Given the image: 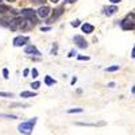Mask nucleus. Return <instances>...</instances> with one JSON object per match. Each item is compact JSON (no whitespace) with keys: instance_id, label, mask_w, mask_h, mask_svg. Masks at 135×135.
<instances>
[{"instance_id":"nucleus-1","label":"nucleus","mask_w":135,"mask_h":135,"mask_svg":"<svg viewBox=\"0 0 135 135\" xmlns=\"http://www.w3.org/2000/svg\"><path fill=\"white\" fill-rule=\"evenodd\" d=\"M35 123H37V118H32V119H30L27 122L20 123V124L18 126V131L20 134H31L34 126H35Z\"/></svg>"},{"instance_id":"nucleus-2","label":"nucleus","mask_w":135,"mask_h":135,"mask_svg":"<svg viewBox=\"0 0 135 135\" xmlns=\"http://www.w3.org/2000/svg\"><path fill=\"white\" fill-rule=\"evenodd\" d=\"M120 26L123 30H132L134 28V14L127 15V18L124 20L120 22Z\"/></svg>"},{"instance_id":"nucleus-3","label":"nucleus","mask_w":135,"mask_h":135,"mask_svg":"<svg viewBox=\"0 0 135 135\" xmlns=\"http://www.w3.org/2000/svg\"><path fill=\"white\" fill-rule=\"evenodd\" d=\"M50 12H51V9H50L47 6H45V4H42V6L39 7V9L35 11V14H37L39 18H47V16L50 15Z\"/></svg>"},{"instance_id":"nucleus-4","label":"nucleus","mask_w":135,"mask_h":135,"mask_svg":"<svg viewBox=\"0 0 135 135\" xmlns=\"http://www.w3.org/2000/svg\"><path fill=\"white\" fill-rule=\"evenodd\" d=\"M27 42H28V37H22V35H19V37L14 38V46H15V47L25 46Z\"/></svg>"},{"instance_id":"nucleus-5","label":"nucleus","mask_w":135,"mask_h":135,"mask_svg":"<svg viewBox=\"0 0 135 135\" xmlns=\"http://www.w3.org/2000/svg\"><path fill=\"white\" fill-rule=\"evenodd\" d=\"M74 42H76V45L80 49H86V46H88V43H86V41L84 39V37H81V35H76L74 38Z\"/></svg>"},{"instance_id":"nucleus-6","label":"nucleus","mask_w":135,"mask_h":135,"mask_svg":"<svg viewBox=\"0 0 135 135\" xmlns=\"http://www.w3.org/2000/svg\"><path fill=\"white\" fill-rule=\"evenodd\" d=\"M25 53H26V54H30V55H37V57H39V55H41V51H39L35 46H32V45H28V46H26Z\"/></svg>"},{"instance_id":"nucleus-7","label":"nucleus","mask_w":135,"mask_h":135,"mask_svg":"<svg viewBox=\"0 0 135 135\" xmlns=\"http://www.w3.org/2000/svg\"><path fill=\"white\" fill-rule=\"evenodd\" d=\"M20 14H22V16H25V18H32V16H35V9L25 8V9L20 11Z\"/></svg>"},{"instance_id":"nucleus-8","label":"nucleus","mask_w":135,"mask_h":135,"mask_svg":"<svg viewBox=\"0 0 135 135\" xmlns=\"http://www.w3.org/2000/svg\"><path fill=\"white\" fill-rule=\"evenodd\" d=\"M81 30H83V32H86V34H91V32H93L95 27H93L92 25H89V23H84V25L81 26Z\"/></svg>"},{"instance_id":"nucleus-9","label":"nucleus","mask_w":135,"mask_h":135,"mask_svg":"<svg viewBox=\"0 0 135 135\" xmlns=\"http://www.w3.org/2000/svg\"><path fill=\"white\" fill-rule=\"evenodd\" d=\"M118 11V7L114 4V6H111V7H108V8H105L104 9V14L107 15V16H111V15H114L115 12Z\"/></svg>"},{"instance_id":"nucleus-10","label":"nucleus","mask_w":135,"mask_h":135,"mask_svg":"<svg viewBox=\"0 0 135 135\" xmlns=\"http://www.w3.org/2000/svg\"><path fill=\"white\" fill-rule=\"evenodd\" d=\"M37 93L35 92H32V91H23V92H20V97H35Z\"/></svg>"},{"instance_id":"nucleus-11","label":"nucleus","mask_w":135,"mask_h":135,"mask_svg":"<svg viewBox=\"0 0 135 135\" xmlns=\"http://www.w3.org/2000/svg\"><path fill=\"white\" fill-rule=\"evenodd\" d=\"M11 19L12 18H2L0 19V26L2 27H8L9 23H11Z\"/></svg>"},{"instance_id":"nucleus-12","label":"nucleus","mask_w":135,"mask_h":135,"mask_svg":"<svg viewBox=\"0 0 135 135\" xmlns=\"http://www.w3.org/2000/svg\"><path fill=\"white\" fill-rule=\"evenodd\" d=\"M55 83V80H53V78L50 77V76H46L45 77V84H46L47 86H50V85H53Z\"/></svg>"},{"instance_id":"nucleus-13","label":"nucleus","mask_w":135,"mask_h":135,"mask_svg":"<svg viewBox=\"0 0 135 135\" xmlns=\"http://www.w3.org/2000/svg\"><path fill=\"white\" fill-rule=\"evenodd\" d=\"M119 65H114V66H109V68H107L105 69V72H116V70H119Z\"/></svg>"},{"instance_id":"nucleus-14","label":"nucleus","mask_w":135,"mask_h":135,"mask_svg":"<svg viewBox=\"0 0 135 135\" xmlns=\"http://www.w3.org/2000/svg\"><path fill=\"white\" fill-rule=\"evenodd\" d=\"M7 11H9V7L3 4V3H0V12H7Z\"/></svg>"},{"instance_id":"nucleus-15","label":"nucleus","mask_w":135,"mask_h":135,"mask_svg":"<svg viewBox=\"0 0 135 135\" xmlns=\"http://www.w3.org/2000/svg\"><path fill=\"white\" fill-rule=\"evenodd\" d=\"M0 97H14V93H9V92H0Z\"/></svg>"},{"instance_id":"nucleus-16","label":"nucleus","mask_w":135,"mask_h":135,"mask_svg":"<svg viewBox=\"0 0 135 135\" xmlns=\"http://www.w3.org/2000/svg\"><path fill=\"white\" fill-rule=\"evenodd\" d=\"M76 112H83V108H72V109H68V114H76Z\"/></svg>"},{"instance_id":"nucleus-17","label":"nucleus","mask_w":135,"mask_h":135,"mask_svg":"<svg viewBox=\"0 0 135 135\" xmlns=\"http://www.w3.org/2000/svg\"><path fill=\"white\" fill-rule=\"evenodd\" d=\"M0 118H7V119H16V115H6V114H0Z\"/></svg>"},{"instance_id":"nucleus-18","label":"nucleus","mask_w":135,"mask_h":135,"mask_svg":"<svg viewBox=\"0 0 135 135\" xmlns=\"http://www.w3.org/2000/svg\"><path fill=\"white\" fill-rule=\"evenodd\" d=\"M39 86H41V83H39V81H34V83L31 84V88H32V89H38Z\"/></svg>"},{"instance_id":"nucleus-19","label":"nucleus","mask_w":135,"mask_h":135,"mask_svg":"<svg viewBox=\"0 0 135 135\" xmlns=\"http://www.w3.org/2000/svg\"><path fill=\"white\" fill-rule=\"evenodd\" d=\"M30 73H31V76H32L34 78H37V77H38V70L35 69V68H34V69H31Z\"/></svg>"},{"instance_id":"nucleus-20","label":"nucleus","mask_w":135,"mask_h":135,"mask_svg":"<svg viewBox=\"0 0 135 135\" xmlns=\"http://www.w3.org/2000/svg\"><path fill=\"white\" fill-rule=\"evenodd\" d=\"M11 107H22V108H27L28 107V104H22V103H15V104H12Z\"/></svg>"},{"instance_id":"nucleus-21","label":"nucleus","mask_w":135,"mask_h":135,"mask_svg":"<svg viewBox=\"0 0 135 135\" xmlns=\"http://www.w3.org/2000/svg\"><path fill=\"white\" fill-rule=\"evenodd\" d=\"M31 2H32L34 4H38V6H42V4H45V2H46V0H31Z\"/></svg>"},{"instance_id":"nucleus-22","label":"nucleus","mask_w":135,"mask_h":135,"mask_svg":"<svg viewBox=\"0 0 135 135\" xmlns=\"http://www.w3.org/2000/svg\"><path fill=\"white\" fill-rule=\"evenodd\" d=\"M70 25H72L73 27H78V26H80V20H73Z\"/></svg>"},{"instance_id":"nucleus-23","label":"nucleus","mask_w":135,"mask_h":135,"mask_svg":"<svg viewBox=\"0 0 135 135\" xmlns=\"http://www.w3.org/2000/svg\"><path fill=\"white\" fill-rule=\"evenodd\" d=\"M3 76H4V78H8V77H9V76H8V69H6V68L3 69Z\"/></svg>"},{"instance_id":"nucleus-24","label":"nucleus","mask_w":135,"mask_h":135,"mask_svg":"<svg viewBox=\"0 0 135 135\" xmlns=\"http://www.w3.org/2000/svg\"><path fill=\"white\" fill-rule=\"evenodd\" d=\"M78 60H80V61H88V60H89V57H84V55H78Z\"/></svg>"},{"instance_id":"nucleus-25","label":"nucleus","mask_w":135,"mask_h":135,"mask_svg":"<svg viewBox=\"0 0 135 135\" xmlns=\"http://www.w3.org/2000/svg\"><path fill=\"white\" fill-rule=\"evenodd\" d=\"M51 27H41V31H50Z\"/></svg>"},{"instance_id":"nucleus-26","label":"nucleus","mask_w":135,"mask_h":135,"mask_svg":"<svg viewBox=\"0 0 135 135\" xmlns=\"http://www.w3.org/2000/svg\"><path fill=\"white\" fill-rule=\"evenodd\" d=\"M28 73H30V70H28V69H25V70H23V76H25V77H27V76H28Z\"/></svg>"},{"instance_id":"nucleus-27","label":"nucleus","mask_w":135,"mask_h":135,"mask_svg":"<svg viewBox=\"0 0 135 135\" xmlns=\"http://www.w3.org/2000/svg\"><path fill=\"white\" fill-rule=\"evenodd\" d=\"M109 2L112 3V4H118V3H120L122 0H109Z\"/></svg>"},{"instance_id":"nucleus-28","label":"nucleus","mask_w":135,"mask_h":135,"mask_svg":"<svg viewBox=\"0 0 135 135\" xmlns=\"http://www.w3.org/2000/svg\"><path fill=\"white\" fill-rule=\"evenodd\" d=\"M57 53V45H55V46L53 47V50H51V54H55Z\"/></svg>"},{"instance_id":"nucleus-29","label":"nucleus","mask_w":135,"mask_h":135,"mask_svg":"<svg viewBox=\"0 0 135 135\" xmlns=\"http://www.w3.org/2000/svg\"><path fill=\"white\" fill-rule=\"evenodd\" d=\"M131 57H132V58L135 57V49H134V47H132V50H131Z\"/></svg>"},{"instance_id":"nucleus-30","label":"nucleus","mask_w":135,"mask_h":135,"mask_svg":"<svg viewBox=\"0 0 135 135\" xmlns=\"http://www.w3.org/2000/svg\"><path fill=\"white\" fill-rule=\"evenodd\" d=\"M76 81H77V78H76V77H73V78H72V85H73V84H76Z\"/></svg>"},{"instance_id":"nucleus-31","label":"nucleus","mask_w":135,"mask_h":135,"mask_svg":"<svg viewBox=\"0 0 135 135\" xmlns=\"http://www.w3.org/2000/svg\"><path fill=\"white\" fill-rule=\"evenodd\" d=\"M108 86H109V88H114V86H115V83H109Z\"/></svg>"},{"instance_id":"nucleus-32","label":"nucleus","mask_w":135,"mask_h":135,"mask_svg":"<svg viewBox=\"0 0 135 135\" xmlns=\"http://www.w3.org/2000/svg\"><path fill=\"white\" fill-rule=\"evenodd\" d=\"M50 2H51V3H57V2H58V0H50Z\"/></svg>"},{"instance_id":"nucleus-33","label":"nucleus","mask_w":135,"mask_h":135,"mask_svg":"<svg viewBox=\"0 0 135 135\" xmlns=\"http://www.w3.org/2000/svg\"><path fill=\"white\" fill-rule=\"evenodd\" d=\"M7 2H9V3H12V2H16V0H7Z\"/></svg>"},{"instance_id":"nucleus-34","label":"nucleus","mask_w":135,"mask_h":135,"mask_svg":"<svg viewBox=\"0 0 135 135\" xmlns=\"http://www.w3.org/2000/svg\"><path fill=\"white\" fill-rule=\"evenodd\" d=\"M0 3H2V0H0Z\"/></svg>"}]
</instances>
